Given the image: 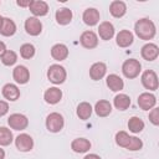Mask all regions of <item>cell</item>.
Segmentation results:
<instances>
[{"mask_svg": "<svg viewBox=\"0 0 159 159\" xmlns=\"http://www.w3.org/2000/svg\"><path fill=\"white\" fill-rule=\"evenodd\" d=\"M149 120L154 125H158L159 124V108H153L149 112Z\"/></svg>", "mask_w": 159, "mask_h": 159, "instance_id": "obj_34", "label": "cell"}, {"mask_svg": "<svg viewBox=\"0 0 159 159\" xmlns=\"http://www.w3.org/2000/svg\"><path fill=\"white\" fill-rule=\"evenodd\" d=\"M116 143L122 147V148H125L128 150H132V152H135V150H139L142 149L143 147V142L137 138V137H130L127 132L124 130H120L116 134Z\"/></svg>", "mask_w": 159, "mask_h": 159, "instance_id": "obj_2", "label": "cell"}, {"mask_svg": "<svg viewBox=\"0 0 159 159\" xmlns=\"http://www.w3.org/2000/svg\"><path fill=\"white\" fill-rule=\"evenodd\" d=\"M5 51H6V46H5V43L2 41H0V57L5 53Z\"/></svg>", "mask_w": 159, "mask_h": 159, "instance_id": "obj_37", "label": "cell"}, {"mask_svg": "<svg viewBox=\"0 0 159 159\" xmlns=\"http://www.w3.org/2000/svg\"><path fill=\"white\" fill-rule=\"evenodd\" d=\"M128 129L132 133H140L144 129V122L139 117H132L128 120Z\"/></svg>", "mask_w": 159, "mask_h": 159, "instance_id": "obj_30", "label": "cell"}, {"mask_svg": "<svg viewBox=\"0 0 159 159\" xmlns=\"http://www.w3.org/2000/svg\"><path fill=\"white\" fill-rule=\"evenodd\" d=\"M155 104H157V98L154 94H152L149 92H144L138 97V106L143 111H149V109L154 108Z\"/></svg>", "mask_w": 159, "mask_h": 159, "instance_id": "obj_10", "label": "cell"}, {"mask_svg": "<svg viewBox=\"0 0 159 159\" xmlns=\"http://www.w3.org/2000/svg\"><path fill=\"white\" fill-rule=\"evenodd\" d=\"M4 158H5V152H4V149L0 148V159H4Z\"/></svg>", "mask_w": 159, "mask_h": 159, "instance_id": "obj_39", "label": "cell"}, {"mask_svg": "<svg viewBox=\"0 0 159 159\" xmlns=\"http://www.w3.org/2000/svg\"><path fill=\"white\" fill-rule=\"evenodd\" d=\"M30 2H31V0H26V1L17 0V1H16V4H17L19 6H22V7H25V6H30Z\"/></svg>", "mask_w": 159, "mask_h": 159, "instance_id": "obj_36", "label": "cell"}, {"mask_svg": "<svg viewBox=\"0 0 159 159\" xmlns=\"http://www.w3.org/2000/svg\"><path fill=\"white\" fill-rule=\"evenodd\" d=\"M92 111H93V108H92V106H91L88 102H81V103L77 106L76 113H77V117H78L80 119L86 120V119H88V118L91 117Z\"/></svg>", "mask_w": 159, "mask_h": 159, "instance_id": "obj_27", "label": "cell"}, {"mask_svg": "<svg viewBox=\"0 0 159 159\" xmlns=\"http://www.w3.org/2000/svg\"><path fill=\"white\" fill-rule=\"evenodd\" d=\"M29 7L35 16H45L48 12V5L42 0H31Z\"/></svg>", "mask_w": 159, "mask_h": 159, "instance_id": "obj_15", "label": "cell"}, {"mask_svg": "<svg viewBox=\"0 0 159 159\" xmlns=\"http://www.w3.org/2000/svg\"><path fill=\"white\" fill-rule=\"evenodd\" d=\"M15 145L20 152H30L34 147V139L26 133H21L15 139Z\"/></svg>", "mask_w": 159, "mask_h": 159, "instance_id": "obj_8", "label": "cell"}, {"mask_svg": "<svg viewBox=\"0 0 159 159\" xmlns=\"http://www.w3.org/2000/svg\"><path fill=\"white\" fill-rule=\"evenodd\" d=\"M94 112H96V114L98 117H107L112 112V104L106 99H101V101H98L96 103Z\"/></svg>", "mask_w": 159, "mask_h": 159, "instance_id": "obj_26", "label": "cell"}, {"mask_svg": "<svg viewBox=\"0 0 159 159\" xmlns=\"http://www.w3.org/2000/svg\"><path fill=\"white\" fill-rule=\"evenodd\" d=\"M55 17H56L57 24H60V25H67L72 20V11L70 9H67V7H61V9H58L56 11Z\"/></svg>", "mask_w": 159, "mask_h": 159, "instance_id": "obj_25", "label": "cell"}, {"mask_svg": "<svg viewBox=\"0 0 159 159\" xmlns=\"http://www.w3.org/2000/svg\"><path fill=\"white\" fill-rule=\"evenodd\" d=\"M113 103H114V107L119 111H125L129 106H130V98L129 96L124 94V93H119L114 97L113 99Z\"/></svg>", "mask_w": 159, "mask_h": 159, "instance_id": "obj_28", "label": "cell"}, {"mask_svg": "<svg viewBox=\"0 0 159 159\" xmlns=\"http://www.w3.org/2000/svg\"><path fill=\"white\" fill-rule=\"evenodd\" d=\"M134 36L129 30H122L118 32L117 37H116V42L119 47H128L133 43Z\"/></svg>", "mask_w": 159, "mask_h": 159, "instance_id": "obj_17", "label": "cell"}, {"mask_svg": "<svg viewBox=\"0 0 159 159\" xmlns=\"http://www.w3.org/2000/svg\"><path fill=\"white\" fill-rule=\"evenodd\" d=\"M83 159H101V157L97 154H87Z\"/></svg>", "mask_w": 159, "mask_h": 159, "instance_id": "obj_38", "label": "cell"}, {"mask_svg": "<svg viewBox=\"0 0 159 159\" xmlns=\"http://www.w3.org/2000/svg\"><path fill=\"white\" fill-rule=\"evenodd\" d=\"M7 124L10 125V128L15 130H22L29 125V119L24 114L14 113L7 118Z\"/></svg>", "mask_w": 159, "mask_h": 159, "instance_id": "obj_6", "label": "cell"}, {"mask_svg": "<svg viewBox=\"0 0 159 159\" xmlns=\"http://www.w3.org/2000/svg\"><path fill=\"white\" fill-rule=\"evenodd\" d=\"M106 72H107V66L103 62H96L89 68V77L93 81H98L104 77Z\"/></svg>", "mask_w": 159, "mask_h": 159, "instance_id": "obj_19", "label": "cell"}, {"mask_svg": "<svg viewBox=\"0 0 159 159\" xmlns=\"http://www.w3.org/2000/svg\"><path fill=\"white\" fill-rule=\"evenodd\" d=\"M9 112V104L5 101H0V117L5 116Z\"/></svg>", "mask_w": 159, "mask_h": 159, "instance_id": "obj_35", "label": "cell"}, {"mask_svg": "<svg viewBox=\"0 0 159 159\" xmlns=\"http://www.w3.org/2000/svg\"><path fill=\"white\" fill-rule=\"evenodd\" d=\"M98 34H99V37L102 40L108 41L114 36V26L109 21H103V22L99 24Z\"/></svg>", "mask_w": 159, "mask_h": 159, "instance_id": "obj_16", "label": "cell"}, {"mask_svg": "<svg viewBox=\"0 0 159 159\" xmlns=\"http://www.w3.org/2000/svg\"><path fill=\"white\" fill-rule=\"evenodd\" d=\"M140 71H142V65H140L139 61L135 60V58L125 60L124 63H123V66H122V72H123V75H124L127 78H129V80L138 77L139 73H140Z\"/></svg>", "mask_w": 159, "mask_h": 159, "instance_id": "obj_4", "label": "cell"}, {"mask_svg": "<svg viewBox=\"0 0 159 159\" xmlns=\"http://www.w3.org/2000/svg\"><path fill=\"white\" fill-rule=\"evenodd\" d=\"M16 61H17V55H16V52H14L11 50H6L5 53L1 56V62L5 66H12Z\"/></svg>", "mask_w": 159, "mask_h": 159, "instance_id": "obj_32", "label": "cell"}, {"mask_svg": "<svg viewBox=\"0 0 159 159\" xmlns=\"http://www.w3.org/2000/svg\"><path fill=\"white\" fill-rule=\"evenodd\" d=\"M43 98L47 103L50 104H56L61 101L62 98V91L57 87H50L48 89H46L45 94H43Z\"/></svg>", "mask_w": 159, "mask_h": 159, "instance_id": "obj_20", "label": "cell"}, {"mask_svg": "<svg viewBox=\"0 0 159 159\" xmlns=\"http://www.w3.org/2000/svg\"><path fill=\"white\" fill-rule=\"evenodd\" d=\"M66 70L61 65H51L47 70V78L53 84H61L66 80Z\"/></svg>", "mask_w": 159, "mask_h": 159, "instance_id": "obj_3", "label": "cell"}, {"mask_svg": "<svg viewBox=\"0 0 159 159\" xmlns=\"http://www.w3.org/2000/svg\"><path fill=\"white\" fill-rule=\"evenodd\" d=\"M65 125V119L63 117L57 113V112H53V113H50L46 118V128L52 132V133H57L60 132Z\"/></svg>", "mask_w": 159, "mask_h": 159, "instance_id": "obj_5", "label": "cell"}, {"mask_svg": "<svg viewBox=\"0 0 159 159\" xmlns=\"http://www.w3.org/2000/svg\"><path fill=\"white\" fill-rule=\"evenodd\" d=\"M15 32H16L15 22L9 17H4V21H2V25L0 29V34L2 36H12Z\"/></svg>", "mask_w": 159, "mask_h": 159, "instance_id": "obj_29", "label": "cell"}, {"mask_svg": "<svg viewBox=\"0 0 159 159\" xmlns=\"http://www.w3.org/2000/svg\"><path fill=\"white\" fill-rule=\"evenodd\" d=\"M134 31L137 34V36L142 40H152L154 36H155V32H157V29H155V25L152 20L147 19V17H143V19H139L135 25H134Z\"/></svg>", "mask_w": 159, "mask_h": 159, "instance_id": "obj_1", "label": "cell"}, {"mask_svg": "<svg viewBox=\"0 0 159 159\" xmlns=\"http://www.w3.org/2000/svg\"><path fill=\"white\" fill-rule=\"evenodd\" d=\"M25 30L31 36H37L42 31V24L37 17H27L25 21Z\"/></svg>", "mask_w": 159, "mask_h": 159, "instance_id": "obj_9", "label": "cell"}, {"mask_svg": "<svg viewBox=\"0 0 159 159\" xmlns=\"http://www.w3.org/2000/svg\"><path fill=\"white\" fill-rule=\"evenodd\" d=\"M12 140H14V137L11 130L6 127H0V145L2 147L10 145Z\"/></svg>", "mask_w": 159, "mask_h": 159, "instance_id": "obj_31", "label": "cell"}, {"mask_svg": "<svg viewBox=\"0 0 159 159\" xmlns=\"http://www.w3.org/2000/svg\"><path fill=\"white\" fill-rule=\"evenodd\" d=\"M106 83H107V86L109 87V89L113 91V92H118V91L123 89V87H124L123 80H122L118 75H114V73L107 76Z\"/></svg>", "mask_w": 159, "mask_h": 159, "instance_id": "obj_22", "label": "cell"}, {"mask_svg": "<svg viewBox=\"0 0 159 159\" xmlns=\"http://www.w3.org/2000/svg\"><path fill=\"white\" fill-rule=\"evenodd\" d=\"M2 21H4V17L0 15V29H1V25H2Z\"/></svg>", "mask_w": 159, "mask_h": 159, "instance_id": "obj_40", "label": "cell"}, {"mask_svg": "<svg viewBox=\"0 0 159 159\" xmlns=\"http://www.w3.org/2000/svg\"><path fill=\"white\" fill-rule=\"evenodd\" d=\"M20 55H21L22 58H26V60L32 58L34 55H35V47H34V45H31V43H24L20 47Z\"/></svg>", "mask_w": 159, "mask_h": 159, "instance_id": "obj_33", "label": "cell"}, {"mask_svg": "<svg viewBox=\"0 0 159 159\" xmlns=\"http://www.w3.org/2000/svg\"><path fill=\"white\" fill-rule=\"evenodd\" d=\"M142 57L145 60V61H154L157 60L158 55H159V47L155 45V43H147L142 47Z\"/></svg>", "mask_w": 159, "mask_h": 159, "instance_id": "obj_12", "label": "cell"}, {"mask_svg": "<svg viewBox=\"0 0 159 159\" xmlns=\"http://www.w3.org/2000/svg\"><path fill=\"white\" fill-rule=\"evenodd\" d=\"M99 17H101V16H99V12H98V10L94 9V7H88V9H86L84 12H83V15H82L83 22H84L86 25H88V26H94V25H97L98 21H99Z\"/></svg>", "mask_w": 159, "mask_h": 159, "instance_id": "obj_14", "label": "cell"}, {"mask_svg": "<svg viewBox=\"0 0 159 159\" xmlns=\"http://www.w3.org/2000/svg\"><path fill=\"white\" fill-rule=\"evenodd\" d=\"M1 92H2L4 98H6L7 101H16L20 97V89L17 88L16 84H12V83H6L2 87Z\"/></svg>", "mask_w": 159, "mask_h": 159, "instance_id": "obj_21", "label": "cell"}, {"mask_svg": "<svg viewBox=\"0 0 159 159\" xmlns=\"http://www.w3.org/2000/svg\"><path fill=\"white\" fill-rule=\"evenodd\" d=\"M12 77H14V80H15L17 83L25 84V83H27L29 80H30V72H29V70H27L25 66L19 65V66H16V67L14 68V71H12Z\"/></svg>", "mask_w": 159, "mask_h": 159, "instance_id": "obj_13", "label": "cell"}, {"mask_svg": "<svg viewBox=\"0 0 159 159\" xmlns=\"http://www.w3.org/2000/svg\"><path fill=\"white\" fill-rule=\"evenodd\" d=\"M80 42L83 47L91 50L98 45V37L93 31H84L80 37Z\"/></svg>", "mask_w": 159, "mask_h": 159, "instance_id": "obj_11", "label": "cell"}, {"mask_svg": "<svg viewBox=\"0 0 159 159\" xmlns=\"http://www.w3.org/2000/svg\"><path fill=\"white\" fill-rule=\"evenodd\" d=\"M71 148L76 153H86L91 149V142L86 138H76L71 143Z\"/></svg>", "mask_w": 159, "mask_h": 159, "instance_id": "obj_23", "label": "cell"}, {"mask_svg": "<svg viewBox=\"0 0 159 159\" xmlns=\"http://www.w3.org/2000/svg\"><path fill=\"white\" fill-rule=\"evenodd\" d=\"M142 84L149 89V91H155L158 89V76L153 70H147L142 75Z\"/></svg>", "mask_w": 159, "mask_h": 159, "instance_id": "obj_7", "label": "cell"}, {"mask_svg": "<svg viewBox=\"0 0 159 159\" xmlns=\"http://www.w3.org/2000/svg\"><path fill=\"white\" fill-rule=\"evenodd\" d=\"M109 12L113 17H122L127 12V6L123 1H119V0L112 1L109 5Z\"/></svg>", "mask_w": 159, "mask_h": 159, "instance_id": "obj_24", "label": "cell"}, {"mask_svg": "<svg viewBox=\"0 0 159 159\" xmlns=\"http://www.w3.org/2000/svg\"><path fill=\"white\" fill-rule=\"evenodd\" d=\"M51 56L56 61H63L68 56V48L63 43H56L51 47Z\"/></svg>", "mask_w": 159, "mask_h": 159, "instance_id": "obj_18", "label": "cell"}]
</instances>
